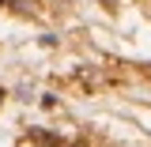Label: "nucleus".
<instances>
[{"mask_svg":"<svg viewBox=\"0 0 151 147\" xmlns=\"http://www.w3.org/2000/svg\"><path fill=\"white\" fill-rule=\"evenodd\" d=\"M0 4H19V0H0Z\"/></svg>","mask_w":151,"mask_h":147,"instance_id":"nucleus-1","label":"nucleus"}]
</instances>
